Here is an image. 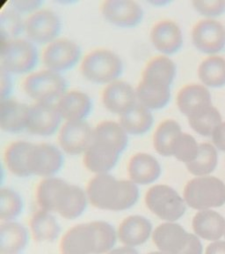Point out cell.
I'll list each match as a JSON object with an SVG mask.
<instances>
[{
  "label": "cell",
  "mask_w": 225,
  "mask_h": 254,
  "mask_svg": "<svg viewBox=\"0 0 225 254\" xmlns=\"http://www.w3.org/2000/svg\"><path fill=\"white\" fill-rule=\"evenodd\" d=\"M129 145V134L120 123L106 120L93 129V139L84 154V164L96 175L106 174L118 163Z\"/></svg>",
  "instance_id": "cell-1"
},
{
  "label": "cell",
  "mask_w": 225,
  "mask_h": 254,
  "mask_svg": "<svg viewBox=\"0 0 225 254\" xmlns=\"http://www.w3.org/2000/svg\"><path fill=\"white\" fill-rule=\"evenodd\" d=\"M176 64L169 57H155L143 69L142 79L135 88L137 102L150 111L167 106L171 100V87L176 76Z\"/></svg>",
  "instance_id": "cell-2"
},
{
  "label": "cell",
  "mask_w": 225,
  "mask_h": 254,
  "mask_svg": "<svg viewBox=\"0 0 225 254\" xmlns=\"http://www.w3.org/2000/svg\"><path fill=\"white\" fill-rule=\"evenodd\" d=\"M36 200L40 209L57 213L67 220H75L87 209L88 197L81 187L52 177L40 183Z\"/></svg>",
  "instance_id": "cell-3"
},
{
  "label": "cell",
  "mask_w": 225,
  "mask_h": 254,
  "mask_svg": "<svg viewBox=\"0 0 225 254\" xmlns=\"http://www.w3.org/2000/svg\"><path fill=\"white\" fill-rule=\"evenodd\" d=\"M87 194L92 206L108 211L130 209L138 201L137 185L131 180H118L112 175H96L87 186Z\"/></svg>",
  "instance_id": "cell-4"
},
{
  "label": "cell",
  "mask_w": 225,
  "mask_h": 254,
  "mask_svg": "<svg viewBox=\"0 0 225 254\" xmlns=\"http://www.w3.org/2000/svg\"><path fill=\"white\" fill-rule=\"evenodd\" d=\"M117 233L106 222L79 224L68 230L60 244L62 254H103L113 250Z\"/></svg>",
  "instance_id": "cell-5"
},
{
  "label": "cell",
  "mask_w": 225,
  "mask_h": 254,
  "mask_svg": "<svg viewBox=\"0 0 225 254\" xmlns=\"http://www.w3.org/2000/svg\"><path fill=\"white\" fill-rule=\"evenodd\" d=\"M123 69L120 56L107 49H97L89 52L82 60L80 67L85 79L99 85H108L118 80Z\"/></svg>",
  "instance_id": "cell-6"
},
{
  "label": "cell",
  "mask_w": 225,
  "mask_h": 254,
  "mask_svg": "<svg viewBox=\"0 0 225 254\" xmlns=\"http://www.w3.org/2000/svg\"><path fill=\"white\" fill-rule=\"evenodd\" d=\"M39 53L36 44L28 38L1 42L0 68L11 74H27L36 67Z\"/></svg>",
  "instance_id": "cell-7"
},
{
  "label": "cell",
  "mask_w": 225,
  "mask_h": 254,
  "mask_svg": "<svg viewBox=\"0 0 225 254\" xmlns=\"http://www.w3.org/2000/svg\"><path fill=\"white\" fill-rule=\"evenodd\" d=\"M186 205L196 210H208L225 204V184L212 176L196 177L184 188Z\"/></svg>",
  "instance_id": "cell-8"
},
{
  "label": "cell",
  "mask_w": 225,
  "mask_h": 254,
  "mask_svg": "<svg viewBox=\"0 0 225 254\" xmlns=\"http://www.w3.org/2000/svg\"><path fill=\"white\" fill-rule=\"evenodd\" d=\"M153 242L165 254H202V245L194 234L186 232L180 224L163 223L153 232Z\"/></svg>",
  "instance_id": "cell-9"
},
{
  "label": "cell",
  "mask_w": 225,
  "mask_h": 254,
  "mask_svg": "<svg viewBox=\"0 0 225 254\" xmlns=\"http://www.w3.org/2000/svg\"><path fill=\"white\" fill-rule=\"evenodd\" d=\"M67 80L47 69L32 72L25 79L23 90L37 103H56L67 92Z\"/></svg>",
  "instance_id": "cell-10"
},
{
  "label": "cell",
  "mask_w": 225,
  "mask_h": 254,
  "mask_svg": "<svg viewBox=\"0 0 225 254\" xmlns=\"http://www.w3.org/2000/svg\"><path fill=\"white\" fill-rule=\"evenodd\" d=\"M147 207L158 217L167 222L177 221L185 214L186 203L173 187L157 185L145 195Z\"/></svg>",
  "instance_id": "cell-11"
},
{
  "label": "cell",
  "mask_w": 225,
  "mask_h": 254,
  "mask_svg": "<svg viewBox=\"0 0 225 254\" xmlns=\"http://www.w3.org/2000/svg\"><path fill=\"white\" fill-rule=\"evenodd\" d=\"M62 28L59 16L49 9H41L25 20V34L36 45H47L58 39Z\"/></svg>",
  "instance_id": "cell-12"
},
{
  "label": "cell",
  "mask_w": 225,
  "mask_h": 254,
  "mask_svg": "<svg viewBox=\"0 0 225 254\" xmlns=\"http://www.w3.org/2000/svg\"><path fill=\"white\" fill-rule=\"evenodd\" d=\"M82 50L74 41L58 38L47 44L43 53V64L46 69L62 74L79 64Z\"/></svg>",
  "instance_id": "cell-13"
},
{
  "label": "cell",
  "mask_w": 225,
  "mask_h": 254,
  "mask_svg": "<svg viewBox=\"0 0 225 254\" xmlns=\"http://www.w3.org/2000/svg\"><path fill=\"white\" fill-rule=\"evenodd\" d=\"M64 157L58 147L48 143L34 144L28 160V173L44 179L57 174L63 166Z\"/></svg>",
  "instance_id": "cell-14"
},
{
  "label": "cell",
  "mask_w": 225,
  "mask_h": 254,
  "mask_svg": "<svg viewBox=\"0 0 225 254\" xmlns=\"http://www.w3.org/2000/svg\"><path fill=\"white\" fill-rule=\"evenodd\" d=\"M100 12L107 22L121 28H135L144 17L142 6L133 0H107Z\"/></svg>",
  "instance_id": "cell-15"
},
{
  "label": "cell",
  "mask_w": 225,
  "mask_h": 254,
  "mask_svg": "<svg viewBox=\"0 0 225 254\" xmlns=\"http://www.w3.org/2000/svg\"><path fill=\"white\" fill-rule=\"evenodd\" d=\"M191 38L197 51L215 55L225 49V27L214 19L200 20L192 29Z\"/></svg>",
  "instance_id": "cell-16"
},
{
  "label": "cell",
  "mask_w": 225,
  "mask_h": 254,
  "mask_svg": "<svg viewBox=\"0 0 225 254\" xmlns=\"http://www.w3.org/2000/svg\"><path fill=\"white\" fill-rule=\"evenodd\" d=\"M93 139V129L87 121L64 122L58 133L62 150L71 155L85 154Z\"/></svg>",
  "instance_id": "cell-17"
},
{
  "label": "cell",
  "mask_w": 225,
  "mask_h": 254,
  "mask_svg": "<svg viewBox=\"0 0 225 254\" xmlns=\"http://www.w3.org/2000/svg\"><path fill=\"white\" fill-rule=\"evenodd\" d=\"M62 117L56 103L30 105L27 131L40 137H49L60 130Z\"/></svg>",
  "instance_id": "cell-18"
},
{
  "label": "cell",
  "mask_w": 225,
  "mask_h": 254,
  "mask_svg": "<svg viewBox=\"0 0 225 254\" xmlns=\"http://www.w3.org/2000/svg\"><path fill=\"white\" fill-rule=\"evenodd\" d=\"M137 103L135 88L127 81L115 80L107 85L103 90V105L115 115L123 116Z\"/></svg>",
  "instance_id": "cell-19"
},
{
  "label": "cell",
  "mask_w": 225,
  "mask_h": 254,
  "mask_svg": "<svg viewBox=\"0 0 225 254\" xmlns=\"http://www.w3.org/2000/svg\"><path fill=\"white\" fill-rule=\"evenodd\" d=\"M150 38L155 50L166 57L180 52L183 46L181 28L173 20H163L155 24Z\"/></svg>",
  "instance_id": "cell-20"
},
{
  "label": "cell",
  "mask_w": 225,
  "mask_h": 254,
  "mask_svg": "<svg viewBox=\"0 0 225 254\" xmlns=\"http://www.w3.org/2000/svg\"><path fill=\"white\" fill-rule=\"evenodd\" d=\"M176 101L179 110L187 119L212 106L210 90L201 84H188L182 87Z\"/></svg>",
  "instance_id": "cell-21"
},
{
  "label": "cell",
  "mask_w": 225,
  "mask_h": 254,
  "mask_svg": "<svg viewBox=\"0 0 225 254\" xmlns=\"http://www.w3.org/2000/svg\"><path fill=\"white\" fill-rule=\"evenodd\" d=\"M56 106L65 122L86 121L92 111V101L85 92L67 91L58 100Z\"/></svg>",
  "instance_id": "cell-22"
},
{
  "label": "cell",
  "mask_w": 225,
  "mask_h": 254,
  "mask_svg": "<svg viewBox=\"0 0 225 254\" xmlns=\"http://www.w3.org/2000/svg\"><path fill=\"white\" fill-rule=\"evenodd\" d=\"M30 105L16 100L0 101V127L8 133L27 131Z\"/></svg>",
  "instance_id": "cell-23"
},
{
  "label": "cell",
  "mask_w": 225,
  "mask_h": 254,
  "mask_svg": "<svg viewBox=\"0 0 225 254\" xmlns=\"http://www.w3.org/2000/svg\"><path fill=\"white\" fill-rule=\"evenodd\" d=\"M161 171L158 160L147 153L133 155L128 166L130 179L137 186H147L157 181L161 175Z\"/></svg>",
  "instance_id": "cell-24"
},
{
  "label": "cell",
  "mask_w": 225,
  "mask_h": 254,
  "mask_svg": "<svg viewBox=\"0 0 225 254\" xmlns=\"http://www.w3.org/2000/svg\"><path fill=\"white\" fill-rule=\"evenodd\" d=\"M152 230L151 222L142 215H131L119 227L118 238L126 246L135 247L148 241Z\"/></svg>",
  "instance_id": "cell-25"
},
{
  "label": "cell",
  "mask_w": 225,
  "mask_h": 254,
  "mask_svg": "<svg viewBox=\"0 0 225 254\" xmlns=\"http://www.w3.org/2000/svg\"><path fill=\"white\" fill-rule=\"evenodd\" d=\"M193 229L198 237L209 241H217L225 235V219L216 211H200L194 215Z\"/></svg>",
  "instance_id": "cell-26"
},
{
  "label": "cell",
  "mask_w": 225,
  "mask_h": 254,
  "mask_svg": "<svg viewBox=\"0 0 225 254\" xmlns=\"http://www.w3.org/2000/svg\"><path fill=\"white\" fill-rule=\"evenodd\" d=\"M28 230L18 222H7L0 226V254H19L28 246Z\"/></svg>",
  "instance_id": "cell-27"
},
{
  "label": "cell",
  "mask_w": 225,
  "mask_h": 254,
  "mask_svg": "<svg viewBox=\"0 0 225 254\" xmlns=\"http://www.w3.org/2000/svg\"><path fill=\"white\" fill-rule=\"evenodd\" d=\"M154 118L151 111L137 103L131 111L120 117L119 123L127 133L133 136H142L150 131L153 126Z\"/></svg>",
  "instance_id": "cell-28"
},
{
  "label": "cell",
  "mask_w": 225,
  "mask_h": 254,
  "mask_svg": "<svg viewBox=\"0 0 225 254\" xmlns=\"http://www.w3.org/2000/svg\"><path fill=\"white\" fill-rule=\"evenodd\" d=\"M30 224L36 242H54L61 233V227L55 216L43 209L36 211L32 216Z\"/></svg>",
  "instance_id": "cell-29"
},
{
  "label": "cell",
  "mask_w": 225,
  "mask_h": 254,
  "mask_svg": "<svg viewBox=\"0 0 225 254\" xmlns=\"http://www.w3.org/2000/svg\"><path fill=\"white\" fill-rule=\"evenodd\" d=\"M33 143L18 140L8 146L4 153V162L8 171L18 178H28V160Z\"/></svg>",
  "instance_id": "cell-30"
},
{
  "label": "cell",
  "mask_w": 225,
  "mask_h": 254,
  "mask_svg": "<svg viewBox=\"0 0 225 254\" xmlns=\"http://www.w3.org/2000/svg\"><path fill=\"white\" fill-rule=\"evenodd\" d=\"M198 77L202 85L207 87H224L225 85V59L220 56L211 55L200 64Z\"/></svg>",
  "instance_id": "cell-31"
},
{
  "label": "cell",
  "mask_w": 225,
  "mask_h": 254,
  "mask_svg": "<svg viewBox=\"0 0 225 254\" xmlns=\"http://www.w3.org/2000/svg\"><path fill=\"white\" fill-rule=\"evenodd\" d=\"M182 132L181 127L174 119H166L158 125L153 135V147L157 153L165 157L172 155L174 143Z\"/></svg>",
  "instance_id": "cell-32"
},
{
  "label": "cell",
  "mask_w": 225,
  "mask_h": 254,
  "mask_svg": "<svg viewBox=\"0 0 225 254\" xmlns=\"http://www.w3.org/2000/svg\"><path fill=\"white\" fill-rule=\"evenodd\" d=\"M218 155L216 147L210 143L200 144L197 156L186 163L187 171L195 177L209 176L218 166Z\"/></svg>",
  "instance_id": "cell-33"
},
{
  "label": "cell",
  "mask_w": 225,
  "mask_h": 254,
  "mask_svg": "<svg viewBox=\"0 0 225 254\" xmlns=\"http://www.w3.org/2000/svg\"><path fill=\"white\" fill-rule=\"evenodd\" d=\"M188 119L190 127L198 134L210 137L222 123L220 112L213 105Z\"/></svg>",
  "instance_id": "cell-34"
},
{
  "label": "cell",
  "mask_w": 225,
  "mask_h": 254,
  "mask_svg": "<svg viewBox=\"0 0 225 254\" xmlns=\"http://www.w3.org/2000/svg\"><path fill=\"white\" fill-rule=\"evenodd\" d=\"M25 33V20L21 14L12 8H4L0 13V37L1 42L20 38Z\"/></svg>",
  "instance_id": "cell-35"
},
{
  "label": "cell",
  "mask_w": 225,
  "mask_h": 254,
  "mask_svg": "<svg viewBox=\"0 0 225 254\" xmlns=\"http://www.w3.org/2000/svg\"><path fill=\"white\" fill-rule=\"evenodd\" d=\"M23 199L16 190L11 188L0 190V220L12 222L18 218L23 210Z\"/></svg>",
  "instance_id": "cell-36"
},
{
  "label": "cell",
  "mask_w": 225,
  "mask_h": 254,
  "mask_svg": "<svg viewBox=\"0 0 225 254\" xmlns=\"http://www.w3.org/2000/svg\"><path fill=\"white\" fill-rule=\"evenodd\" d=\"M199 149L200 144H198L196 139L192 135L182 131L174 141L171 156L186 164L197 156Z\"/></svg>",
  "instance_id": "cell-37"
},
{
  "label": "cell",
  "mask_w": 225,
  "mask_h": 254,
  "mask_svg": "<svg viewBox=\"0 0 225 254\" xmlns=\"http://www.w3.org/2000/svg\"><path fill=\"white\" fill-rule=\"evenodd\" d=\"M194 10L208 19L220 16L225 12V0H194Z\"/></svg>",
  "instance_id": "cell-38"
},
{
  "label": "cell",
  "mask_w": 225,
  "mask_h": 254,
  "mask_svg": "<svg viewBox=\"0 0 225 254\" xmlns=\"http://www.w3.org/2000/svg\"><path fill=\"white\" fill-rule=\"evenodd\" d=\"M44 4L42 0H10L7 3V6L19 12L21 15L29 14L41 10Z\"/></svg>",
  "instance_id": "cell-39"
},
{
  "label": "cell",
  "mask_w": 225,
  "mask_h": 254,
  "mask_svg": "<svg viewBox=\"0 0 225 254\" xmlns=\"http://www.w3.org/2000/svg\"><path fill=\"white\" fill-rule=\"evenodd\" d=\"M13 89L12 74L0 68V101L9 99Z\"/></svg>",
  "instance_id": "cell-40"
},
{
  "label": "cell",
  "mask_w": 225,
  "mask_h": 254,
  "mask_svg": "<svg viewBox=\"0 0 225 254\" xmlns=\"http://www.w3.org/2000/svg\"><path fill=\"white\" fill-rule=\"evenodd\" d=\"M211 137L216 148L225 152V122H223L215 130Z\"/></svg>",
  "instance_id": "cell-41"
},
{
  "label": "cell",
  "mask_w": 225,
  "mask_h": 254,
  "mask_svg": "<svg viewBox=\"0 0 225 254\" xmlns=\"http://www.w3.org/2000/svg\"><path fill=\"white\" fill-rule=\"evenodd\" d=\"M205 254H225V242H215L207 247Z\"/></svg>",
  "instance_id": "cell-42"
},
{
  "label": "cell",
  "mask_w": 225,
  "mask_h": 254,
  "mask_svg": "<svg viewBox=\"0 0 225 254\" xmlns=\"http://www.w3.org/2000/svg\"><path fill=\"white\" fill-rule=\"evenodd\" d=\"M107 254H139L138 252L130 247V246H123V247H120V248H116V249H113L111 250Z\"/></svg>",
  "instance_id": "cell-43"
},
{
  "label": "cell",
  "mask_w": 225,
  "mask_h": 254,
  "mask_svg": "<svg viewBox=\"0 0 225 254\" xmlns=\"http://www.w3.org/2000/svg\"><path fill=\"white\" fill-rule=\"evenodd\" d=\"M150 3L153 4V5H157V6H160V5H166V4H168L169 2L166 1V0H152L150 1Z\"/></svg>",
  "instance_id": "cell-44"
},
{
  "label": "cell",
  "mask_w": 225,
  "mask_h": 254,
  "mask_svg": "<svg viewBox=\"0 0 225 254\" xmlns=\"http://www.w3.org/2000/svg\"><path fill=\"white\" fill-rule=\"evenodd\" d=\"M165 254L161 253V252H153V253H150V254Z\"/></svg>",
  "instance_id": "cell-45"
},
{
  "label": "cell",
  "mask_w": 225,
  "mask_h": 254,
  "mask_svg": "<svg viewBox=\"0 0 225 254\" xmlns=\"http://www.w3.org/2000/svg\"></svg>",
  "instance_id": "cell-46"
}]
</instances>
